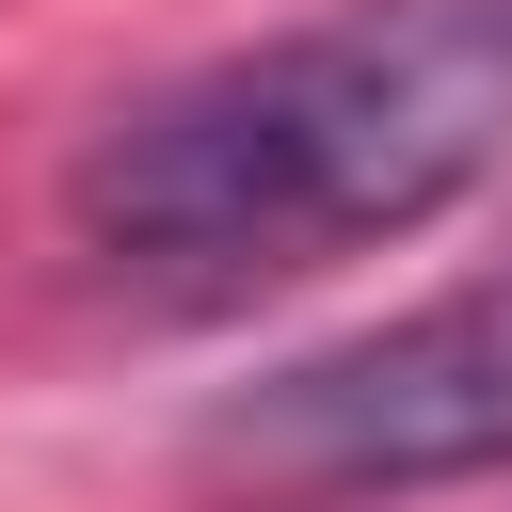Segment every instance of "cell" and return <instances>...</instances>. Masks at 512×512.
<instances>
[{"mask_svg":"<svg viewBox=\"0 0 512 512\" xmlns=\"http://www.w3.org/2000/svg\"><path fill=\"white\" fill-rule=\"evenodd\" d=\"M512 160V0H336L160 96H128L64 224L144 288H256L352 240H416Z\"/></svg>","mask_w":512,"mask_h":512,"instance_id":"1","label":"cell"},{"mask_svg":"<svg viewBox=\"0 0 512 512\" xmlns=\"http://www.w3.org/2000/svg\"><path fill=\"white\" fill-rule=\"evenodd\" d=\"M224 448L272 464V480H320V496H400V480L512 464V272L432 288V304H400V320L272 368L224 416Z\"/></svg>","mask_w":512,"mask_h":512,"instance_id":"2","label":"cell"}]
</instances>
